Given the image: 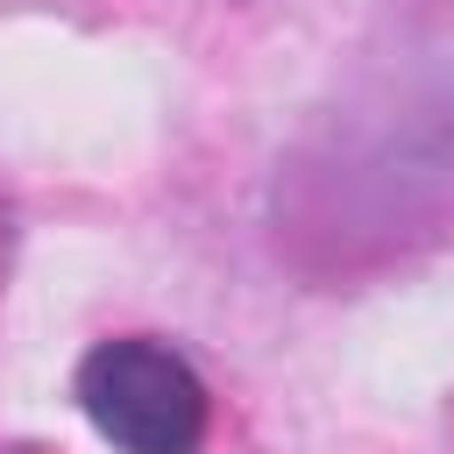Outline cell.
I'll return each mask as SVG.
<instances>
[{"label": "cell", "mask_w": 454, "mask_h": 454, "mask_svg": "<svg viewBox=\"0 0 454 454\" xmlns=\"http://www.w3.org/2000/svg\"><path fill=\"white\" fill-rule=\"evenodd\" d=\"M78 411L121 454H199L206 419H213L199 369L170 340H149V333L99 340L78 362Z\"/></svg>", "instance_id": "1"}]
</instances>
